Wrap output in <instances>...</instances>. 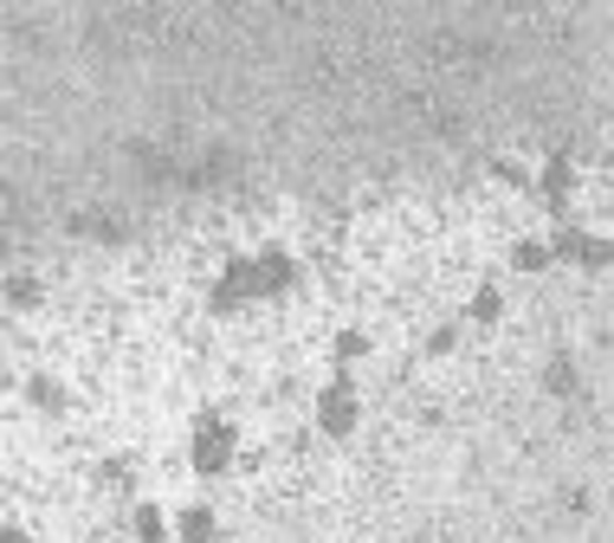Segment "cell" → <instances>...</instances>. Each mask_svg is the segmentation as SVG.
Returning <instances> with one entry per match:
<instances>
[{
  "label": "cell",
  "instance_id": "277c9868",
  "mask_svg": "<svg viewBox=\"0 0 614 543\" xmlns=\"http://www.w3.org/2000/svg\"><path fill=\"white\" fill-rule=\"evenodd\" d=\"M207 531H214V524H207V511H188V518H182V537H207Z\"/></svg>",
  "mask_w": 614,
  "mask_h": 543
},
{
  "label": "cell",
  "instance_id": "7a4b0ae2",
  "mask_svg": "<svg viewBox=\"0 0 614 543\" xmlns=\"http://www.w3.org/2000/svg\"><path fill=\"white\" fill-rule=\"evenodd\" d=\"M194 460H201V472H221V465H227V433H221V427H207Z\"/></svg>",
  "mask_w": 614,
  "mask_h": 543
},
{
  "label": "cell",
  "instance_id": "3957f363",
  "mask_svg": "<svg viewBox=\"0 0 614 543\" xmlns=\"http://www.w3.org/2000/svg\"><path fill=\"white\" fill-rule=\"evenodd\" d=\"M543 382H550V395H570V388H576V369H570V362H550Z\"/></svg>",
  "mask_w": 614,
  "mask_h": 543
},
{
  "label": "cell",
  "instance_id": "6da1fadb",
  "mask_svg": "<svg viewBox=\"0 0 614 543\" xmlns=\"http://www.w3.org/2000/svg\"><path fill=\"white\" fill-rule=\"evenodd\" d=\"M349 421H356V401H349V388H330V395H324V427H330V433H344Z\"/></svg>",
  "mask_w": 614,
  "mask_h": 543
}]
</instances>
